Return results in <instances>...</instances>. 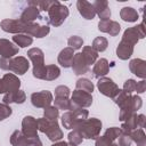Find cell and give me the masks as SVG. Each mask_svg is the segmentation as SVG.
<instances>
[{"mask_svg":"<svg viewBox=\"0 0 146 146\" xmlns=\"http://www.w3.org/2000/svg\"><path fill=\"white\" fill-rule=\"evenodd\" d=\"M73 57H74V50L70 47H66L63 50H60V52L58 54L57 60L60 66H63L64 68H68L72 66Z\"/></svg>","mask_w":146,"mask_h":146,"instance_id":"20","label":"cell"},{"mask_svg":"<svg viewBox=\"0 0 146 146\" xmlns=\"http://www.w3.org/2000/svg\"><path fill=\"white\" fill-rule=\"evenodd\" d=\"M13 41L17 47L21 48H25L27 46H31L33 42L32 36L27 35V34H15L13 36Z\"/></svg>","mask_w":146,"mask_h":146,"instance_id":"30","label":"cell"},{"mask_svg":"<svg viewBox=\"0 0 146 146\" xmlns=\"http://www.w3.org/2000/svg\"><path fill=\"white\" fill-rule=\"evenodd\" d=\"M67 138H68V143L71 144H74V145H80L83 140L82 136L79 133V131H76L75 129H73V131H71L68 135H67Z\"/></svg>","mask_w":146,"mask_h":146,"instance_id":"39","label":"cell"},{"mask_svg":"<svg viewBox=\"0 0 146 146\" xmlns=\"http://www.w3.org/2000/svg\"><path fill=\"white\" fill-rule=\"evenodd\" d=\"M6 92V89H5V84H3V81L2 79H0V94H5Z\"/></svg>","mask_w":146,"mask_h":146,"instance_id":"50","label":"cell"},{"mask_svg":"<svg viewBox=\"0 0 146 146\" xmlns=\"http://www.w3.org/2000/svg\"><path fill=\"white\" fill-rule=\"evenodd\" d=\"M145 121H146V117L144 114H139L138 115V128L143 129L145 127Z\"/></svg>","mask_w":146,"mask_h":146,"instance_id":"48","label":"cell"},{"mask_svg":"<svg viewBox=\"0 0 146 146\" xmlns=\"http://www.w3.org/2000/svg\"><path fill=\"white\" fill-rule=\"evenodd\" d=\"M51 146H78V145H74V144H71L67 141H56Z\"/></svg>","mask_w":146,"mask_h":146,"instance_id":"49","label":"cell"},{"mask_svg":"<svg viewBox=\"0 0 146 146\" xmlns=\"http://www.w3.org/2000/svg\"><path fill=\"white\" fill-rule=\"evenodd\" d=\"M89 112L84 108H75L73 111H67L62 115V124L65 129H74L80 122L88 119Z\"/></svg>","mask_w":146,"mask_h":146,"instance_id":"8","label":"cell"},{"mask_svg":"<svg viewBox=\"0 0 146 146\" xmlns=\"http://www.w3.org/2000/svg\"><path fill=\"white\" fill-rule=\"evenodd\" d=\"M132 52H133V46L130 44L129 42H125V41L121 40L120 43L116 47V55H117V57L120 59H122V60H127L128 58L131 57Z\"/></svg>","mask_w":146,"mask_h":146,"instance_id":"23","label":"cell"},{"mask_svg":"<svg viewBox=\"0 0 146 146\" xmlns=\"http://www.w3.org/2000/svg\"><path fill=\"white\" fill-rule=\"evenodd\" d=\"M55 103V106L58 110H67V111H73L75 110V107L73 106L72 102L70 98L66 97H55V100H52Z\"/></svg>","mask_w":146,"mask_h":146,"instance_id":"31","label":"cell"},{"mask_svg":"<svg viewBox=\"0 0 146 146\" xmlns=\"http://www.w3.org/2000/svg\"><path fill=\"white\" fill-rule=\"evenodd\" d=\"M43 115H44V119L47 120H57L59 115V110L56 106H48L44 108Z\"/></svg>","mask_w":146,"mask_h":146,"instance_id":"37","label":"cell"},{"mask_svg":"<svg viewBox=\"0 0 146 146\" xmlns=\"http://www.w3.org/2000/svg\"><path fill=\"white\" fill-rule=\"evenodd\" d=\"M5 104H11V103H16V104H23L26 100V95L23 90H17L14 92H7L3 98H2Z\"/></svg>","mask_w":146,"mask_h":146,"instance_id":"24","label":"cell"},{"mask_svg":"<svg viewBox=\"0 0 146 146\" xmlns=\"http://www.w3.org/2000/svg\"><path fill=\"white\" fill-rule=\"evenodd\" d=\"M2 81H3V84H5L6 94L7 92H14V91L19 90L21 80L15 74H13V73H6L2 76Z\"/></svg>","mask_w":146,"mask_h":146,"instance_id":"18","label":"cell"},{"mask_svg":"<svg viewBox=\"0 0 146 146\" xmlns=\"http://www.w3.org/2000/svg\"><path fill=\"white\" fill-rule=\"evenodd\" d=\"M18 54V47L7 39H0V56L5 58H13Z\"/></svg>","mask_w":146,"mask_h":146,"instance_id":"14","label":"cell"},{"mask_svg":"<svg viewBox=\"0 0 146 146\" xmlns=\"http://www.w3.org/2000/svg\"><path fill=\"white\" fill-rule=\"evenodd\" d=\"M98 30L100 32H104V33H108L110 35L112 36H115L120 33V30H121V26L117 22L115 21H99L98 23Z\"/></svg>","mask_w":146,"mask_h":146,"instance_id":"16","label":"cell"},{"mask_svg":"<svg viewBox=\"0 0 146 146\" xmlns=\"http://www.w3.org/2000/svg\"><path fill=\"white\" fill-rule=\"evenodd\" d=\"M97 88H98V90H99L100 94H103L104 96L110 97L112 99H114L119 95V92L121 91V89L119 88V86L112 79L106 78V76H103V78H99L98 79Z\"/></svg>","mask_w":146,"mask_h":146,"instance_id":"9","label":"cell"},{"mask_svg":"<svg viewBox=\"0 0 146 146\" xmlns=\"http://www.w3.org/2000/svg\"><path fill=\"white\" fill-rule=\"evenodd\" d=\"M96 15L100 18V21H108L111 17V9L108 7V2L106 0H96L92 3Z\"/></svg>","mask_w":146,"mask_h":146,"instance_id":"15","label":"cell"},{"mask_svg":"<svg viewBox=\"0 0 146 146\" xmlns=\"http://www.w3.org/2000/svg\"><path fill=\"white\" fill-rule=\"evenodd\" d=\"M82 56H83V58H84V60L87 62V64L90 66L91 64H95L96 63V60L98 59V52H96L92 48H91V46H84L83 48H82Z\"/></svg>","mask_w":146,"mask_h":146,"instance_id":"28","label":"cell"},{"mask_svg":"<svg viewBox=\"0 0 146 146\" xmlns=\"http://www.w3.org/2000/svg\"><path fill=\"white\" fill-rule=\"evenodd\" d=\"M120 135H121V129L117 128V127H111V128L106 129V131L104 133V136L106 138H108L110 140H112V141H114L115 139H117Z\"/></svg>","mask_w":146,"mask_h":146,"instance_id":"38","label":"cell"},{"mask_svg":"<svg viewBox=\"0 0 146 146\" xmlns=\"http://www.w3.org/2000/svg\"><path fill=\"white\" fill-rule=\"evenodd\" d=\"M137 128H138V115H137V113H133L130 117H128L125 121H123L120 129L122 132L130 133L132 130H135Z\"/></svg>","mask_w":146,"mask_h":146,"instance_id":"26","label":"cell"},{"mask_svg":"<svg viewBox=\"0 0 146 146\" xmlns=\"http://www.w3.org/2000/svg\"><path fill=\"white\" fill-rule=\"evenodd\" d=\"M120 17L124 21V22H137L138 18H139V15H138V11L132 8V7H123L121 10H120Z\"/></svg>","mask_w":146,"mask_h":146,"instance_id":"25","label":"cell"},{"mask_svg":"<svg viewBox=\"0 0 146 146\" xmlns=\"http://www.w3.org/2000/svg\"><path fill=\"white\" fill-rule=\"evenodd\" d=\"M108 71H110V64H108L107 59H105V58L97 59L92 67V74L97 79L105 76L108 73Z\"/></svg>","mask_w":146,"mask_h":146,"instance_id":"22","label":"cell"},{"mask_svg":"<svg viewBox=\"0 0 146 146\" xmlns=\"http://www.w3.org/2000/svg\"><path fill=\"white\" fill-rule=\"evenodd\" d=\"M48 22L49 24H51L52 26L57 27L60 26L64 21L68 17V8L64 5H62L59 1L55 0L51 2L49 9H48Z\"/></svg>","mask_w":146,"mask_h":146,"instance_id":"7","label":"cell"},{"mask_svg":"<svg viewBox=\"0 0 146 146\" xmlns=\"http://www.w3.org/2000/svg\"><path fill=\"white\" fill-rule=\"evenodd\" d=\"M102 121L97 117L86 119L80 122L74 129L79 131L83 139H96L102 130Z\"/></svg>","mask_w":146,"mask_h":146,"instance_id":"3","label":"cell"},{"mask_svg":"<svg viewBox=\"0 0 146 146\" xmlns=\"http://www.w3.org/2000/svg\"><path fill=\"white\" fill-rule=\"evenodd\" d=\"M22 133L26 138H32L38 136V122L33 116H25L22 120Z\"/></svg>","mask_w":146,"mask_h":146,"instance_id":"12","label":"cell"},{"mask_svg":"<svg viewBox=\"0 0 146 146\" xmlns=\"http://www.w3.org/2000/svg\"><path fill=\"white\" fill-rule=\"evenodd\" d=\"M10 144L11 146H29V140L22 131L15 130L10 136Z\"/></svg>","mask_w":146,"mask_h":146,"instance_id":"29","label":"cell"},{"mask_svg":"<svg viewBox=\"0 0 146 146\" xmlns=\"http://www.w3.org/2000/svg\"><path fill=\"white\" fill-rule=\"evenodd\" d=\"M136 27H137L139 38H140V39H144V38H145V27H144V23H140V24L137 25Z\"/></svg>","mask_w":146,"mask_h":146,"instance_id":"47","label":"cell"},{"mask_svg":"<svg viewBox=\"0 0 146 146\" xmlns=\"http://www.w3.org/2000/svg\"><path fill=\"white\" fill-rule=\"evenodd\" d=\"M75 87H76V89L87 91V92H89V94H91V92L94 91V83H92L89 79H87V78H81V79H79V80L76 81V83H75Z\"/></svg>","mask_w":146,"mask_h":146,"instance_id":"34","label":"cell"},{"mask_svg":"<svg viewBox=\"0 0 146 146\" xmlns=\"http://www.w3.org/2000/svg\"><path fill=\"white\" fill-rule=\"evenodd\" d=\"M71 102H72V104L75 108H86V107L91 106L92 96H91V94H89L87 91L75 89L72 92Z\"/></svg>","mask_w":146,"mask_h":146,"instance_id":"10","label":"cell"},{"mask_svg":"<svg viewBox=\"0 0 146 146\" xmlns=\"http://www.w3.org/2000/svg\"><path fill=\"white\" fill-rule=\"evenodd\" d=\"M30 67V63L27 58L23 56H17L13 58H0V68L3 71H11L18 75H23L27 72Z\"/></svg>","mask_w":146,"mask_h":146,"instance_id":"4","label":"cell"},{"mask_svg":"<svg viewBox=\"0 0 146 146\" xmlns=\"http://www.w3.org/2000/svg\"><path fill=\"white\" fill-rule=\"evenodd\" d=\"M67 43H68L70 48H72L73 50H78V49H81L82 48V46H83V39L81 36H78V35H72V36L68 38Z\"/></svg>","mask_w":146,"mask_h":146,"instance_id":"36","label":"cell"},{"mask_svg":"<svg viewBox=\"0 0 146 146\" xmlns=\"http://www.w3.org/2000/svg\"><path fill=\"white\" fill-rule=\"evenodd\" d=\"M114 143L106 138L105 136H98L95 139V146H112Z\"/></svg>","mask_w":146,"mask_h":146,"instance_id":"44","label":"cell"},{"mask_svg":"<svg viewBox=\"0 0 146 146\" xmlns=\"http://www.w3.org/2000/svg\"><path fill=\"white\" fill-rule=\"evenodd\" d=\"M36 122H38V130L46 133L49 140L56 143L63 138V131L59 128L57 120H47L44 117H40L36 120Z\"/></svg>","mask_w":146,"mask_h":146,"instance_id":"5","label":"cell"},{"mask_svg":"<svg viewBox=\"0 0 146 146\" xmlns=\"http://www.w3.org/2000/svg\"><path fill=\"white\" fill-rule=\"evenodd\" d=\"M0 27L2 31L14 34H27L35 38H43L50 32V27L48 25H40L36 23H25L18 19L7 18L2 19L0 23Z\"/></svg>","mask_w":146,"mask_h":146,"instance_id":"1","label":"cell"},{"mask_svg":"<svg viewBox=\"0 0 146 146\" xmlns=\"http://www.w3.org/2000/svg\"><path fill=\"white\" fill-rule=\"evenodd\" d=\"M38 18H41L40 10L36 7L30 6V5L23 10V13L21 14V17H19V19L22 22H25V23H33Z\"/></svg>","mask_w":146,"mask_h":146,"instance_id":"21","label":"cell"},{"mask_svg":"<svg viewBox=\"0 0 146 146\" xmlns=\"http://www.w3.org/2000/svg\"><path fill=\"white\" fill-rule=\"evenodd\" d=\"M11 113H13V110L9 105H7L5 103L0 104V121L9 117L11 115Z\"/></svg>","mask_w":146,"mask_h":146,"instance_id":"40","label":"cell"},{"mask_svg":"<svg viewBox=\"0 0 146 146\" xmlns=\"http://www.w3.org/2000/svg\"><path fill=\"white\" fill-rule=\"evenodd\" d=\"M132 143L130 133H125L121 131V135L119 136V146H130Z\"/></svg>","mask_w":146,"mask_h":146,"instance_id":"43","label":"cell"},{"mask_svg":"<svg viewBox=\"0 0 146 146\" xmlns=\"http://www.w3.org/2000/svg\"><path fill=\"white\" fill-rule=\"evenodd\" d=\"M72 70H73V73L75 75H83L86 73L89 72V65L87 64V62L84 60L83 56L81 52H76L74 54V57H73V60H72Z\"/></svg>","mask_w":146,"mask_h":146,"instance_id":"13","label":"cell"},{"mask_svg":"<svg viewBox=\"0 0 146 146\" xmlns=\"http://www.w3.org/2000/svg\"><path fill=\"white\" fill-rule=\"evenodd\" d=\"M136 146H146V144H137Z\"/></svg>","mask_w":146,"mask_h":146,"instance_id":"51","label":"cell"},{"mask_svg":"<svg viewBox=\"0 0 146 146\" xmlns=\"http://www.w3.org/2000/svg\"><path fill=\"white\" fill-rule=\"evenodd\" d=\"M112 146H119V145H117V144H113Z\"/></svg>","mask_w":146,"mask_h":146,"instance_id":"52","label":"cell"},{"mask_svg":"<svg viewBox=\"0 0 146 146\" xmlns=\"http://www.w3.org/2000/svg\"><path fill=\"white\" fill-rule=\"evenodd\" d=\"M145 90H146V81L145 80H141V81L136 83V90L135 91L137 94H143V92H145Z\"/></svg>","mask_w":146,"mask_h":146,"instance_id":"45","label":"cell"},{"mask_svg":"<svg viewBox=\"0 0 146 146\" xmlns=\"http://www.w3.org/2000/svg\"><path fill=\"white\" fill-rule=\"evenodd\" d=\"M27 140H29V146H42V143H41L39 136L32 137V138H27Z\"/></svg>","mask_w":146,"mask_h":146,"instance_id":"46","label":"cell"},{"mask_svg":"<svg viewBox=\"0 0 146 146\" xmlns=\"http://www.w3.org/2000/svg\"><path fill=\"white\" fill-rule=\"evenodd\" d=\"M76 8L80 13V15L86 19H94L96 16L95 9L92 7V3L86 1V0H78Z\"/></svg>","mask_w":146,"mask_h":146,"instance_id":"19","label":"cell"},{"mask_svg":"<svg viewBox=\"0 0 146 146\" xmlns=\"http://www.w3.org/2000/svg\"><path fill=\"white\" fill-rule=\"evenodd\" d=\"M107 46H108V41L104 36H97V38H95L94 41H92V43H91V48L96 52H103V51H105L106 48H107Z\"/></svg>","mask_w":146,"mask_h":146,"instance_id":"33","label":"cell"},{"mask_svg":"<svg viewBox=\"0 0 146 146\" xmlns=\"http://www.w3.org/2000/svg\"><path fill=\"white\" fill-rule=\"evenodd\" d=\"M59 75H60V70L57 65H54V64L46 65V76H44L46 81H54Z\"/></svg>","mask_w":146,"mask_h":146,"instance_id":"32","label":"cell"},{"mask_svg":"<svg viewBox=\"0 0 146 146\" xmlns=\"http://www.w3.org/2000/svg\"><path fill=\"white\" fill-rule=\"evenodd\" d=\"M129 68L131 73L140 78L141 80H145L146 78V62L140 58H133L129 63Z\"/></svg>","mask_w":146,"mask_h":146,"instance_id":"17","label":"cell"},{"mask_svg":"<svg viewBox=\"0 0 146 146\" xmlns=\"http://www.w3.org/2000/svg\"><path fill=\"white\" fill-rule=\"evenodd\" d=\"M52 100H54L52 94L50 91H48V90L33 92L31 95V103L36 108H46V107L50 106Z\"/></svg>","mask_w":146,"mask_h":146,"instance_id":"11","label":"cell"},{"mask_svg":"<svg viewBox=\"0 0 146 146\" xmlns=\"http://www.w3.org/2000/svg\"><path fill=\"white\" fill-rule=\"evenodd\" d=\"M27 57L33 64V76L40 80H44L46 76V65H44V54L40 48H31L27 50Z\"/></svg>","mask_w":146,"mask_h":146,"instance_id":"6","label":"cell"},{"mask_svg":"<svg viewBox=\"0 0 146 146\" xmlns=\"http://www.w3.org/2000/svg\"><path fill=\"white\" fill-rule=\"evenodd\" d=\"M130 137H131V140L137 144H146V135L144 132L143 129H135L130 132Z\"/></svg>","mask_w":146,"mask_h":146,"instance_id":"35","label":"cell"},{"mask_svg":"<svg viewBox=\"0 0 146 146\" xmlns=\"http://www.w3.org/2000/svg\"><path fill=\"white\" fill-rule=\"evenodd\" d=\"M114 102L120 107V121H125L143 106V100L139 96H132L130 94L124 92L123 90L119 92V95L114 98Z\"/></svg>","mask_w":146,"mask_h":146,"instance_id":"2","label":"cell"},{"mask_svg":"<svg viewBox=\"0 0 146 146\" xmlns=\"http://www.w3.org/2000/svg\"><path fill=\"white\" fill-rule=\"evenodd\" d=\"M139 34H138V31H137V27L136 26H132V27H129L124 32H123V36H122V40L125 41V42H129L130 44L135 46L138 41H139Z\"/></svg>","mask_w":146,"mask_h":146,"instance_id":"27","label":"cell"},{"mask_svg":"<svg viewBox=\"0 0 146 146\" xmlns=\"http://www.w3.org/2000/svg\"><path fill=\"white\" fill-rule=\"evenodd\" d=\"M136 80H133V79H128L124 83H123V91L124 92H127V94H132L135 90H136Z\"/></svg>","mask_w":146,"mask_h":146,"instance_id":"42","label":"cell"},{"mask_svg":"<svg viewBox=\"0 0 146 146\" xmlns=\"http://www.w3.org/2000/svg\"><path fill=\"white\" fill-rule=\"evenodd\" d=\"M71 90L66 86H58L55 88V97H66L68 98Z\"/></svg>","mask_w":146,"mask_h":146,"instance_id":"41","label":"cell"}]
</instances>
